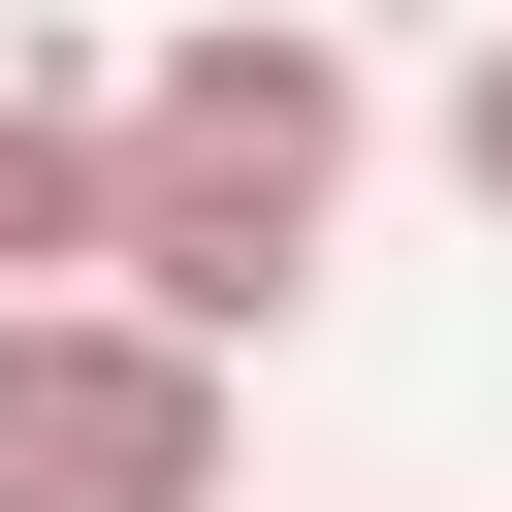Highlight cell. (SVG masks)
<instances>
[{"label": "cell", "mask_w": 512, "mask_h": 512, "mask_svg": "<svg viewBox=\"0 0 512 512\" xmlns=\"http://www.w3.org/2000/svg\"><path fill=\"white\" fill-rule=\"evenodd\" d=\"M352 160H384L352 0H192V32L96 96V288H128L160 352H288L320 256H352Z\"/></svg>", "instance_id": "6da1fadb"}, {"label": "cell", "mask_w": 512, "mask_h": 512, "mask_svg": "<svg viewBox=\"0 0 512 512\" xmlns=\"http://www.w3.org/2000/svg\"><path fill=\"white\" fill-rule=\"evenodd\" d=\"M0 512H224V352L128 288H0Z\"/></svg>", "instance_id": "7a4b0ae2"}, {"label": "cell", "mask_w": 512, "mask_h": 512, "mask_svg": "<svg viewBox=\"0 0 512 512\" xmlns=\"http://www.w3.org/2000/svg\"><path fill=\"white\" fill-rule=\"evenodd\" d=\"M0 288H96V96L0 32Z\"/></svg>", "instance_id": "3957f363"}, {"label": "cell", "mask_w": 512, "mask_h": 512, "mask_svg": "<svg viewBox=\"0 0 512 512\" xmlns=\"http://www.w3.org/2000/svg\"><path fill=\"white\" fill-rule=\"evenodd\" d=\"M416 160H448V192H480V224H512V0H480V32H448V96H416Z\"/></svg>", "instance_id": "277c9868"}]
</instances>
